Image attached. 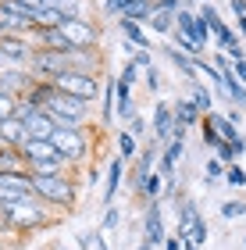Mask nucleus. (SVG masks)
<instances>
[{"label":"nucleus","mask_w":246,"mask_h":250,"mask_svg":"<svg viewBox=\"0 0 246 250\" xmlns=\"http://www.w3.org/2000/svg\"><path fill=\"white\" fill-rule=\"evenodd\" d=\"M29 72L39 79V83H54L61 79L64 72H72V54H61V50H39L36 47V58H32Z\"/></svg>","instance_id":"nucleus-7"},{"label":"nucleus","mask_w":246,"mask_h":250,"mask_svg":"<svg viewBox=\"0 0 246 250\" xmlns=\"http://www.w3.org/2000/svg\"><path fill=\"white\" fill-rule=\"evenodd\" d=\"M125 129H129L132 136H136V140H143V136H147V132H150V122H147V118H143V115H136V118H132V122L125 125Z\"/></svg>","instance_id":"nucleus-42"},{"label":"nucleus","mask_w":246,"mask_h":250,"mask_svg":"<svg viewBox=\"0 0 246 250\" xmlns=\"http://www.w3.org/2000/svg\"><path fill=\"white\" fill-rule=\"evenodd\" d=\"M228 11H232L236 18H243V15H246V0H228Z\"/></svg>","instance_id":"nucleus-47"},{"label":"nucleus","mask_w":246,"mask_h":250,"mask_svg":"<svg viewBox=\"0 0 246 250\" xmlns=\"http://www.w3.org/2000/svg\"><path fill=\"white\" fill-rule=\"evenodd\" d=\"M132 61H136L143 72H150V68L157 64V50H136V58H132Z\"/></svg>","instance_id":"nucleus-41"},{"label":"nucleus","mask_w":246,"mask_h":250,"mask_svg":"<svg viewBox=\"0 0 246 250\" xmlns=\"http://www.w3.org/2000/svg\"><path fill=\"white\" fill-rule=\"evenodd\" d=\"M225 115H228L232 122H236V125H239V122L246 118V111H239V107H228V111H225Z\"/></svg>","instance_id":"nucleus-49"},{"label":"nucleus","mask_w":246,"mask_h":250,"mask_svg":"<svg viewBox=\"0 0 246 250\" xmlns=\"http://www.w3.org/2000/svg\"><path fill=\"white\" fill-rule=\"evenodd\" d=\"M129 4H132V0H104V15L118 21V18H121V15L129 11Z\"/></svg>","instance_id":"nucleus-35"},{"label":"nucleus","mask_w":246,"mask_h":250,"mask_svg":"<svg viewBox=\"0 0 246 250\" xmlns=\"http://www.w3.org/2000/svg\"><path fill=\"white\" fill-rule=\"evenodd\" d=\"M54 146H57L61 161L68 168L86 165L89 157H93V150H96L93 140H89V125H86V129H57V132H54Z\"/></svg>","instance_id":"nucleus-3"},{"label":"nucleus","mask_w":246,"mask_h":250,"mask_svg":"<svg viewBox=\"0 0 246 250\" xmlns=\"http://www.w3.org/2000/svg\"><path fill=\"white\" fill-rule=\"evenodd\" d=\"M125 175H129V161L121 154H114L111 165H107V175H104V208H114V193H118Z\"/></svg>","instance_id":"nucleus-16"},{"label":"nucleus","mask_w":246,"mask_h":250,"mask_svg":"<svg viewBox=\"0 0 246 250\" xmlns=\"http://www.w3.org/2000/svg\"><path fill=\"white\" fill-rule=\"evenodd\" d=\"M200 18L207 21V25H214V21H221V15H218V7L214 4H200V11H196Z\"/></svg>","instance_id":"nucleus-43"},{"label":"nucleus","mask_w":246,"mask_h":250,"mask_svg":"<svg viewBox=\"0 0 246 250\" xmlns=\"http://www.w3.org/2000/svg\"><path fill=\"white\" fill-rule=\"evenodd\" d=\"M210 32H214V43L221 50H228V47H236L239 43V32L228 25V21H214V25H210Z\"/></svg>","instance_id":"nucleus-26"},{"label":"nucleus","mask_w":246,"mask_h":250,"mask_svg":"<svg viewBox=\"0 0 246 250\" xmlns=\"http://www.w3.org/2000/svg\"><path fill=\"white\" fill-rule=\"evenodd\" d=\"M143 89H147V93H161V89H164V83H161V72H157V64H153L150 72L143 75Z\"/></svg>","instance_id":"nucleus-34"},{"label":"nucleus","mask_w":246,"mask_h":250,"mask_svg":"<svg viewBox=\"0 0 246 250\" xmlns=\"http://www.w3.org/2000/svg\"><path fill=\"white\" fill-rule=\"evenodd\" d=\"M54 86H57L61 93H68V97L86 100V104L100 100V93H104V79L100 75H82V72H64L61 79H54Z\"/></svg>","instance_id":"nucleus-6"},{"label":"nucleus","mask_w":246,"mask_h":250,"mask_svg":"<svg viewBox=\"0 0 246 250\" xmlns=\"http://www.w3.org/2000/svg\"><path fill=\"white\" fill-rule=\"evenodd\" d=\"M86 183H89V186L100 183V172H96V168H89V172H86Z\"/></svg>","instance_id":"nucleus-52"},{"label":"nucleus","mask_w":246,"mask_h":250,"mask_svg":"<svg viewBox=\"0 0 246 250\" xmlns=\"http://www.w3.org/2000/svg\"><path fill=\"white\" fill-rule=\"evenodd\" d=\"M25 140H29V129H25V122H21V118H0V143L25 146Z\"/></svg>","instance_id":"nucleus-21"},{"label":"nucleus","mask_w":246,"mask_h":250,"mask_svg":"<svg viewBox=\"0 0 246 250\" xmlns=\"http://www.w3.org/2000/svg\"><path fill=\"white\" fill-rule=\"evenodd\" d=\"M236 32H239V40H246V15L236 18Z\"/></svg>","instance_id":"nucleus-51"},{"label":"nucleus","mask_w":246,"mask_h":250,"mask_svg":"<svg viewBox=\"0 0 246 250\" xmlns=\"http://www.w3.org/2000/svg\"><path fill=\"white\" fill-rule=\"evenodd\" d=\"M175 107H171V100H157L153 104V115H150V136H157L161 143L171 140V132H175Z\"/></svg>","instance_id":"nucleus-12"},{"label":"nucleus","mask_w":246,"mask_h":250,"mask_svg":"<svg viewBox=\"0 0 246 250\" xmlns=\"http://www.w3.org/2000/svg\"><path fill=\"white\" fill-rule=\"evenodd\" d=\"M175 211H178V229H175V236H182V240H193V232H196V225L204 222V214H200V208H196V200H178L175 204Z\"/></svg>","instance_id":"nucleus-17"},{"label":"nucleus","mask_w":246,"mask_h":250,"mask_svg":"<svg viewBox=\"0 0 246 250\" xmlns=\"http://www.w3.org/2000/svg\"><path fill=\"white\" fill-rule=\"evenodd\" d=\"M114 143H118V154L125 157L129 165L136 161V157H139V150H143V143H139V140H136V136H132L129 129H118V132H114Z\"/></svg>","instance_id":"nucleus-23"},{"label":"nucleus","mask_w":246,"mask_h":250,"mask_svg":"<svg viewBox=\"0 0 246 250\" xmlns=\"http://www.w3.org/2000/svg\"><path fill=\"white\" fill-rule=\"evenodd\" d=\"M153 11H157V0H132V4H129V11H125V18H132V21H143V25H147Z\"/></svg>","instance_id":"nucleus-27"},{"label":"nucleus","mask_w":246,"mask_h":250,"mask_svg":"<svg viewBox=\"0 0 246 250\" xmlns=\"http://www.w3.org/2000/svg\"><path fill=\"white\" fill-rule=\"evenodd\" d=\"M61 250H86V243H82V236H64Z\"/></svg>","instance_id":"nucleus-45"},{"label":"nucleus","mask_w":246,"mask_h":250,"mask_svg":"<svg viewBox=\"0 0 246 250\" xmlns=\"http://www.w3.org/2000/svg\"><path fill=\"white\" fill-rule=\"evenodd\" d=\"M232 75H236L239 83H246V61H236V64H232Z\"/></svg>","instance_id":"nucleus-48"},{"label":"nucleus","mask_w":246,"mask_h":250,"mask_svg":"<svg viewBox=\"0 0 246 250\" xmlns=\"http://www.w3.org/2000/svg\"><path fill=\"white\" fill-rule=\"evenodd\" d=\"M143 75H147V72H143V68L129 58L125 64H121V75H118V79H121V83H129V86H136V83H143Z\"/></svg>","instance_id":"nucleus-32"},{"label":"nucleus","mask_w":246,"mask_h":250,"mask_svg":"<svg viewBox=\"0 0 246 250\" xmlns=\"http://www.w3.org/2000/svg\"><path fill=\"white\" fill-rule=\"evenodd\" d=\"M36 58V47L29 36H4L0 40V68H29Z\"/></svg>","instance_id":"nucleus-9"},{"label":"nucleus","mask_w":246,"mask_h":250,"mask_svg":"<svg viewBox=\"0 0 246 250\" xmlns=\"http://www.w3.org/2000/svg\"><path fill=\"white\" fill-rule=\"evenodd\" d=\"M164 200H150L147 214H143V240H150L153 247H161L168 240V229H164V211H161Z\"/></svg>","instance_id":"nucleus-14"},{"label":"nucleus","mask_w":246,"mask_h":250,"mask_svg":"<svg viewBox=\"0 0 246 250\" xmlns=\"http://www.w3.org/2000/svg\"><path fill=\"white\" fill-rule=\"evenodd\" d=\"M225 172H228V165H221L214 154L207 157V168H204V186H218V183H225Z\"/></svg>","instance_id":"nucleus-28"},{"label":"nucleus","mask_w":246,"mask_h":250,"mask_svg":"<svg viewBox=\"0 0 246 250\" xmlns=\"http://www.w3.org/2000/svg\"><path fill=\"white\" fill-rule=\"evenodd\" d=\"M82 243H86V250H107V243H104V236H100V232H86Z\"/></svg>","instance_id":"nucleus-44"},{"label":"nucleus","mask_w":246,"mask_h":250,"mask_svg":"<svg viewBox=\"0 0 246 250\" xmlns=\"http://www.w3.org/2000/svg\"><path fill=\"white\" fill-rule=\"evenodd\" d=\"M114 104H118V75H107L104 79V93H100V125H111L114 122Z\"/></svg>","instance_id":"nucleus-20"},{"label":"nucleus","mask_w":246,"mask_h":250,"mask_svg":"<svg viewBox=\"0 0 246 250\" xmlns=\"http://www.w3.org/2000/svg\"><path fill=\"white\" fill-rule=\"evenodd\" d=\"M243 247H246V236H243Z\"/></svg>","instance_id":"nucleus-55"},{"label":"nucleus","mask_w":246,"mask_h":250,"mask_svg":"<svg viewBox=\"0 0 246 250\" xmlns=\"http://www.w3.org/2000/svg\"><path fill=\"white\" fill-rule=\"evenodd\" d=\"M214 157H218L221 165H236V161H239V150H236V146H232V143H218Z\"/></svg>","instance_id":"nucleus-36"},{"label":"nucleus","mask_w":246,"mask_h":250,"mask_svg":"<svg viewBox=\"0 0 246 250\" xmlns=\"http://www.w3.org/2000/svg\"><path fill=\"white\" fill-rule=\"evenodd\" d=\"M4 214V225L15 232H29V229H39V225H47V204H43L39 197H25L18 204H11V208L0 211Z\"/></svg>","instance_id":"nucleus-4"},{"label":"nucleus","mask_w":246,"mask_h":250,"mask_svg":"<svg viewBox=\"0 0 246 250\" xmlns=\"http://www.w3.org/2000/svg\"><path fill=\"white\" fill-rule=\"evenodd\" d=\"M0 250H4V243H0Z\"/></svg>","instance_id":"nucleus-56"},{"label":"nucleus","mask_w":246,"mask_h":250,"mask_svg":"<svg viewBox=\"0 0 246 250\" xmlns=\"http://www.w3.org/2000/svg\"><path fill=\"white\" fill-rule=\"evenodd\" d=\"M32 86H36V75H32L29 68H0V89H4V93L25 100Z\"/></svg>","instance_id":"nucleus-11"},{"label":"nucleus","mask_w":246,"mask_h":250,"mask_svg":"<svg viewBox=\"0 0 246 250\" xmlns=\"http://www.w3.org/2000/svg\"><path fill=\"white\" fill-rule=\"evenodd\" d=\"M61 32L75 50H96L100 40H104V25L93 21V18H64Z\"/></svg>","instance_id":"nucleus-5"},{"label":"nucleus","mask_w":246,"mask_h":250,"mask_svg":"<svg viewBox=\"0 0 246 250\" xmlns=\"http://www.w3.org/2000/svg\"><path fill=\"white\" fill-rule=\"evenodd\" d=\"M232 146H236V150H239V157H243V154H246V136L239 132V136H236V140H232Z\"/></svg>","instance_id":"nucleus-50"},{"label":"nucleus","mask_w":246,"mask_h":250,"mask_svg":"<svg viewBox=\"0 0 246 250\" xmlns=\"http://www.w3.org/2000/svg\"><path fill=\"white\" fill-rule=\"evenodd\" d=\"M210 61H214V68H218L221 75H228V72H232V64H236V61H232V58H228V54L221 50V47H218L214 54H210Z\"/></svg>","instance_id":"nucleus-39"},{"label":"nucleus","mask_w":246,"mask_h":250,"mask_svg":"<svg viewBox=\"0 0 246 250\" xmlns=\"http://www.w3.org/2000/svg\"><path fill=\"white\" fill-rule=\"evenodd\" d=\"M210 118H214V129H218V136H221L225 143H232V140L239 136V125L232 122L228 115H218V111H210Z\"/></svg>","instance_id":"nucleus-30"},{"label":"nucleus","mask_w":246,"mask_h":250,"mask_svg":"<svg viewBox=\"0 0 246 250\" xmlns=\"http://www.w3.org/2000/svg\"><path fill=\"white\" fill-rule=\"evenodd\" d=\"M25 197H36V189H32V175H29V172L0 175V211L11 208V204H18V200H25Z\"/></svg>","instance_id":"nucleus-10"},{"label":"nucleus","mask_w":246,"mask_h":250,"mask_svg":"<svg viewBox=\"0 0 246 250\" xmlns=\"http://www.w3.org/2000/svg\"><path fill=\"white\" fill-rule=\"evenodd\" d=\"M21 157H25V165H36V161H54V157H61L57 154V146H54V140H25V146H18Z\"/></svg>","instance_id":"nucleus-19"},{"label":"nucleus","mask_w":246,"mask_h":250,"mask_svg":"<svg viewBox=\"0 0 246 250\" xmlns=\"http://www.w3.org/2000/svg\"><path fill=\"white\" fill-rule=\"evenodd\" d=\"M15 118L25 122V129L32 140H54V132H57V122H54L43 107L36 104H29V100H18V111H15Z\"/></svg>","instance_id":"nucleus-8"},{"label":"nucleus","mask_w":246,"mask_h":250,"mask_svg":"<svg viewBox=\"0 0 246 250\" xmlns=\"http://www.w3.org/2000/svg\"><path fill=\"white\" fill-rule=\"evenodd\" d=\"M118 225H121V211L118 208H107L104 211V222H100V232H114Z\"/></svg>","instance_id":"nucleus-37"},{"label":"nucleus","mask_w":246,"mask_h":250,"mask_svg":"<svg viewBox=\"0 0 246 250\" xmlns=\"http://www.w3.org/2000/svg\"><path fill=\"white\" fill-rule=\"evenodd\" d=\"M157 54H164V58L171 61L175 75H182L189 86H193V83H204V79H200V72H196V61L189 58V54H182L178 47H171V43H161V50H157Z\"/></svg>","instance_id":"nucleus-13"},{"label":"nucleus","mask_w":246,"mask_h":250,"mask_svg":"<svg viewBox=\"0 0 246 250\" xmlns=\"http://www.w3.org/2000/svg\"><path fill=\"white\" fill-rule=\"evenodd\" d=\"M147 29H150V36H164V40H171V36H175V15L153 11L150 21H147Z\"/></svg>","instance_id":"nucleus-24"},{"label":"nucleus","mask_w":246,"mask_h":250,"mask_svg":"<svg viewBox=\"0 0 246 250\" xmlns=\"http://www.w3.org/2000/svg\"><path fill=\"white\" fill-rule=\"evenodd\" d=\"M171 107H175V122L182 125V129H200V122H204V111H200L193 104V97H175L171 100Z\"/></svg>","instance_id":"nucleus-18"},{"label":"nucleus","mask_w":246,"mask_h":250,"mask_svg":"<svg viewBox=\"0 0 246 250\" xmlns=\"http://www.w3.org/2000/svg\"><path fill=\"white\" fill-rule=\"evenodd\" d=\"M32 189L47 208H64L72 211L79 204V183L75 175H32Z\"/></svg>","instance_id":"nucleus-2"},{"label":"nucleus","mask_w":246,"mask_h":250,"mask_svg":"<svg viewBox=\"0 0 246 250\" xmlns=\"http://www.w3.org/2000/svg\"><path fill=\"white\" fill-rule=\"evenodd\" d=\"M182 250H200L196 243H189V240H182Z\"/></svg>","instance_id":"nucleus-54"},{"label":"nucleus","mask_w":246,"mask_h":250,"mask_svg":"<svg viewBox=\"0 0 246 250\" xmlns=\"http://www.w3.org/2000/svg\"><path fill=\"white\" fill-rule=\"evenodd\" d=\"M189 97H193V104L204 111V115H210V111H214V93H210L207 83H193V86H189Z\"/></svg>","instance_id":"nucleus-25"},{"label":"nucleus","mask_w":246,"mask_h":250,"mask_svg":"<svg viewBox=\"0 0 246 250\" xmlns=\"http://www.w3.org/2000/svg\"><path fill=\"white\" fill-rule=\"evenodd\" d=\"M161 250H182V236H175V232H168V240L161 243Z\"/></svg>","instance_id":"nucleus-46"},{"label":"nucleus","mask_w":246,"mask_h":250,"mask_svg":"<svg viewBox=\"0 0 246 250\" xmlns=\"http://www.w3.org/2000/svg\"><path fill=\"white\" fill-rule=\"evenodd\" d=\"M200 136H204V146H207V150H218V143H225V140L218 136L214 118H210V115H204V122H200Z\"/></svg>","instance_id":"nucleus-31"},{"label":"nucleus","mask_w":246,"mask_h":250,"mask_svg":"<svg viewBox=\"0 0 246 250\" xmlns=\"http://www.w3.org/2000/svg\"><path fill=\"white\" fill-rule=\"evenodd\" d=\"M225 183L232 186V189H243L246 186V168L236 161V165H228V172H225Z\"/></svg>","instance_id":"nucleus-33"},{"label":"nucleus","mask_w":246,"mask_h":250,"mask_svg":"<svg viewBox=\"0 0 246 250\" xmlns=\"http://www.w3.org/2000/svg\"><path fill=\"white\" fill-rule=\"evenodd\" d=\"M243 214H246L243 200H225V204H221V218H243Z\"/></svg>","instance_id":"nucleus-38"},{"label":"nucleus","mask_w":246,"mask_h":250,"mask_svg":"<svg viewBox=\"0 0 246 250\" xmlns=\"http://www.w3.org/2000/svg\"><path fill=\"white\" fill-rule=\"evenodd\" d=\"M136 250H153V243H150V240H139V247H136Z\"/></svg>","instance_id":"nucleus-53"},{"label":"nucleus","mask_w":246,"mask_h":250,"mask_svg":"<svg viewBox=\"0 0 246 250\" xmlns=\"http://www.w3.org/2000/svg\"><path fill=\"white\" fill-rule=\"evenodd\" d=\"M43 111L57 122V129H86L89 118H93V104H86L79 97H68L61 89H54L50 100L43 104Z\"/></svg>","instance_id":"nucleus-1"},{"label":"nucleus","mask_w":246,"mask_h":250,"mask_svg":"<svg viewBox=\"0 0 246 250\" xmlns=\"http://www.w3.org/2000/svg\"><path fill=\"white\" fill-rule=\"evenodd\" d=\"M15 111H18V97L0 93V118H15Z\"/></svg>","instance_id":"nucleus-40"},{"label":"nucleus","mask_w":246,"mask_h":250,"mask_svg":"<svg viewBox=\"0 0 246 250\" xmlns=\"http://www.w3.org/2000/svg\"><path fill=\"white\" fill-rule=\"evenodd\" d=\"M196 11L193 7H182V11H178V15H175V32H182V36H189V40H193V32H196Z\"/></svg>","instance_id":"nucleus-29"},{"label":"nucleus","mask_w":246,"mask_h":250,"mask_svg":"<svg viewBox=\"0 0 246 250\" xmlns=\"http://www.w3.org/2000/svg\"><path fill=\"white\" fill-rule=\"evenodd\" d=\"M118 32H121V40H125V43H132L136 50H157V47H153L150 29L143 25V21H132V18H125V15H121V18H118Z\"/></svg>","instance_id":"nucleus-15"},{"label":"nucleus","mask_w":246,"mask_h":250,"mask_svg":"<svg viewBox=\"0 0 246 250\" xmlns=\"http://www.w3.org/2000/svg\"><path fill=\"white\" fill-rule=\"evenodd\" d=\"M11 172H29V165H25V157H21L18 146L0 143V175H11Z\"/></svg>","instance_id":"nucleus-22"}]
</instances>
